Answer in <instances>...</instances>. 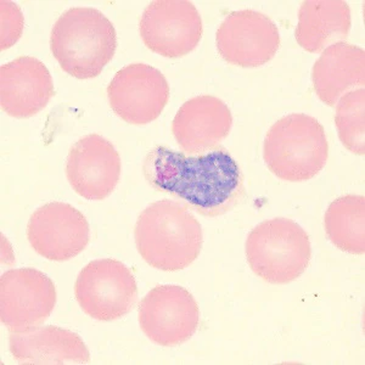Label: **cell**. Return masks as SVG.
<instances>
[{
	"instance_id": "6da1fadb",
	"label": "cell",
	"mask_w": 365,
	"mask_h": 365,
	"mask_svg": "<svg viewBox=\"0 0 365 365\" xmlns=\"http://www.w3.org/2000/svg\"><path fill=\"white\" fill-rule=\"evenodd\" d=\"M143 172L151 187L182 200L201 216L225 215L245 197L242 170L225 148L187 156L156 146Z\"/></svg>"
},
{
	"instance_id": "7a4b0ae2",
	"label": "cell",
	"mask_w": 365,
	"mask_h": 365,
	"mask_svg": "<svg viewBox=\"0 0 365 365\" xmlns=\"http://www.w3.org/2000/svg\"><path fill=\"white\" fill-rule=\"evenodd\" d=\"M135 244L156 269L177 272L192 264L202 249V228L185 206L173 200L149 205L138 218Z\"/></svg>"
},
{
	"instance_id": "3957f363",
	"label": "cell",
	"mask_w": 365,
	"mask_h": 365,
	"mask_svg": "<svg viewBox=\"0 0 365 365\" xmlns=\"http://www.w3.org/2000/svg\"><path fill=\"white\" fill-rule=\"evenodd\" d=\"M116 29L94 8H71L58 17L50 34V49L66 73L96 78L116 53Z\"/></svg>"
},
{
	"instance_id": "277c9868",
	"label": "cell",
	"mask_w": 365,
	"mask_h": 365,
	"mask_svg": "<svg viewBox=\"0 0 365 365\" xmlns=\"http://www.w3.org/2000/svg\"><path fill=\"white\" fill-rule=\"evenodd\" d=\"M329 144L319 120L304 113L282 117L268 130L263 158L268 170L287 182H306L323 170Z\"/></svg>"
},
{
	"instance_id": "5b68a950",
	"label": "cell",
	"mask_w": 365,
	"mask_h": 365,
	"mask_svg": "<svg viewBox=\"0 0 365 365\" xmlns=\"http://www.w3.org/2000/svg\"><path fill=\"white\" fill-rule=\"evenodd\" d=\"M246 258L253 273L264 282L282 285L299 279L309 266L311 240L294 220H264L250 232Z\"/></svg>"
},
{
	"instance_id": "8992f818",
	"label": "cell",
	"mask_w": 365,
	"mask_h": 365,
	"mask_svg": "<svg viewBox=\"0 0 365 365\" xmlns=\"http://www.w3.org/2000/svg\"><path fill=\"white\" fill-rule=\"evenodd\" d=\"M75 295L84 313L100 322H113L127 316L138 299L133 273L116 259L88 263L76 280Z\"/></svg>"
},
{
	"instance_id": "52a82bcc",
	"label": "cell",
	"mask_w": 365,
	"mask_h": 365,
	"mask_svg": "<svg viewBox=\"0 0 365 365\" xmlns=\"http://www.w3.org/2000/svg\"><path fill=\"white\" fill-rule=\"evenodd\" d=\"M139 31L151 51L177 58L195 49L204 27L197 9L189 0H156L143 14Z\"/></svg>"
},
{
	"instance_id": "ba28073f",
	"label": "cell",
	"mask_w": 365,
	"mask_h": 365,
	"mask_svg": "<svg viewBox=\"0 0 365 365\" xmlns=\"http://www.w3.org/2000/svg\"><path fill=\"white\" fill-rule=\"evenodd\" d=\"M194 296L178 285H160L139 303V324L148 339L163 347L187 342L199 328Z\"/></svg>"
},
{
	"instance_id": "9c48e42d",
	"label": "cell",
	"mask_w": 365,
	"mask_h": 365,
	"mask_svg": "<svg viewBox=\"0 0 365 365\" xmlns=\"http://www.w3.org/2000/svg\"><path fill=\"white\" fill-rule=\"evenodd\" d=\"M56 299L54 282L41 270H8L0 279L1 323L10 331L38 327L51 314Z\"/></svg>"
},
{
	"instance_id": "30bf717a",
	"label": "cell",
	"mask_w": 365,
	"mask_h": 365,
	"mask_svg": "<svg viewBox=\"0 0 365 365\" xmlns=\"http://www.w3.org/2000/svg\"><path fill=\"white\" fill-rule=\"evenodd\" d=\"M113 113L129 125L154 122L166 108L170 86L155 67L132 63L118 71L108 87Z\"/></svg>"
},
{
	"instance_id": "8fae6325",
	"label": "cell",
	"mask_w": 365,
	"mask_h": 365,
	"mask_svg": "<svg viewBox=\"0 0 365 365\" xmlns=\"http://www.w3.org/2000/svg\"><path fill=\"white\" fill-rule=\"evenodd\" d=\"M217 50L235 66L259 67L269 63L280 48L273 20L255 10L229 14L216 34Z\"/></svg>"
},
{
	"instance_id": "7c38bea8",
	"label": "cell",
	"mask_w": 365,
	"mask_h": 365,
	"mask_svg": "<svg viewBox=\"0 0 365 365\" xmlns=\"http://www.w3.org/2000/svg\"><path fill=\"white\" fill-rule=\"evenodd\" d=\"M27 237L42 257L65 262L87 247L91 229L87 218L77 208L65 202H49L29 218Z\"/></svg>"
},
{
	"instance_id": "4fadbf2b",
	"label": "cell",
	"mask_w": 365,
	"mask_h": 365,
	"mask_svg": "<svg viewBox=\"0 0 365 365\" xmlns=\"http://www.w3.org/2000/svg\"><path fill=\"white\" fill-rule=\"evenodd\" d=\"M120 167V154L113 144L99 134H89L71 146L67 180L79 196L99 201L116 189Z\"/></svg>"
},
{
	"instance_id": "5bb4252c",
	"label": "cell",
	"mask_w": 365,
	"mask_h": 365,
	"mask_svg": "<svg viewBox=\"0 0 365 365\" xmlns=\"http://www.w3.org/2000/svg\"><path fill=\"white\" fill-rule=\"evenodd\" d=\"M54 96L53 77L38 58L21 56L0 67V104L9 116H34Z\"/></svg>"
},
{
	"instance_id": "9a60e30c",
	"label": "cell",
	"mask_w": 365,
	"mask_h": 365,
	"mask_svg": "<svg viewBox=\"0 0 365 365\" xmlns=\"http://www.w3.org/2000/svg\"><path fill=\"white\" fill-rule=\"evenodd\" d=\"M232 125V113L225 101L216 96H200L179 108L172 132L184 153L205 154L228 137Z\"/></svg>"
},
{
	"instance_id": "2e32d148",
	"label": "cell",
	"mask_w": 365,
	"mask_h": 365,
	"mask_svg": "<svg viewBox=\"0 0 365 365\" xmlns=\"http://www.w3.org/2000/svg\"><path fill=\"white\" fill-rule=\"evenodd\" d=\"M10 353L20 364H84L91 353L83 340L53 325L10 332Z\"/></svg>"
},
{
	"instance_id": "e0dca14e",
	"label": "cell",
	"mask_w": 365,
	"mask_h": 365,
	"mask_svg": "<svg viewBox=\"0 0 365 365\" xmlns=\"http://www.w3.org/2000/svg\"><path fill=\"white\" fill-rule=\"evenodd\" d=\"M312 81L324 104L336 106L346 91L364 86V49L344 42L328 46L313 66Z\"/></svg>"
},
{
	"instance_id": "ac0fdd59",
	"label": "cell",
	"mask_w": 365,
	"mask_h": 365,
	"mask_svg": "<svg viewBox=\"0 0 365 365\" xmlns=\"http://www.w3.org/2000/svg\"><path fill=\"white\" fill-rule=\"evenodd\" d=\"M351 9L344 0H306L299 11L295 37L299 46L319 53L349 37Z\"/></svg>"
},
{
	"instance_id": "d6986e66",
	"label": "cell",
	"mask_w": 365,
	"mask_h": 365,
	"mask_svg": "<svg viewBox=\"0 0 365 365\" xmlns=\"http://www.w3.org/2000/svg\"><path fill=\"white\" fill-rule=\"evenodd\" d=\"M325 232L337 249L352 255L365 252V199L341 196L329 206L324 217Z\"/></svg>"
},
{
	"instance_id": "ffe728a7",
	"label": "cell",
	"mask_w": 365,
	"mask_h": 365,
	"mask_svg": "<svg viewBox=\"0 0 365 365\" xmlns=\"http://www.w3.org/2000/svg\"><path fill=\"white\" fill-rule=\"evenodd\" d=\"M337 132L346 149L356 155L365 154V91L364 88L349 91L337 101Z\"/></svg>"
},
{
	"instance_id": "44dd1931",
	"label": "cell",
	"mask_w": 365,
	"mask_h": 365,
	"mask_svg": "<svg viewBox=\"0 0 365 365\" xmlns=\"http://www.w3.org/2000/svg\"><path fill=\"white\" fill-rule=\"evenodd\" d=\"M1 6V50L14 46L24 31V15L14 1H0Z\"/></svg>"
}]
</instances>
